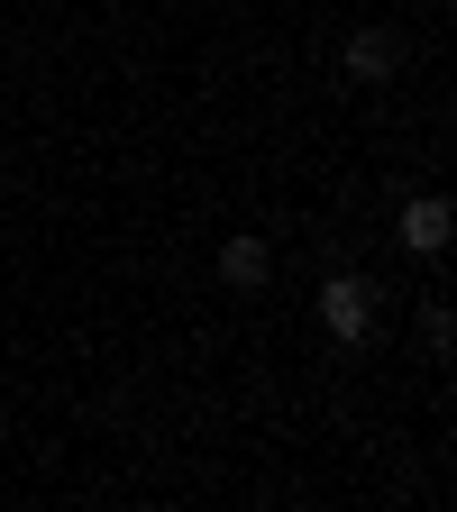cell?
Segmentation results:
<instances>
[{"label":"cell","mask_w":457,"mask_h":512,"mask_svg":"<svg viewBox=\"0 0 457 512\" xmlns=\"http://www.w3.org/2000/svg\"><path fill=\"white\" fill-rule=\"evenodd\" d=\"M375 284L357 275V266H330V275H320V330H330L339 348H366L375 339Z\"/></svg>","instance_id":"obj_1"},{"label":"cell","mask_w":457,"mask_h":512,"mask_svg":"<svg viewBox=\"0 0 457 512\" xmlns=\"http://www.w3.org/2000/svg\"><path fill=\"white\" fill-rule=\"evenodd\" d=\"M339 74H348V83H394V74H403V28H384V19L357 28V37L339 46Z\"/></svg>","instance_id":"obj_2"},{"label":"cell","mask_w":457,"mask_h":512,"mask_svg":"<svg viewBox=\"0 0 457 512\" xmlns=\"http://www.w3.org/2000/svg\"><path fill=\"white\" fill-rule=\"evenodd\" d=\"M266 275H275V247L256 238V229H238V238L220 247V284H229V293H256Z\"/></svg>","instance_id":"obj_3"},{"label":"cell","mask_w":457,"mask_h":512,"mask_svg":"<svg viewBox=\"0 0 457 512\" xmlns=\"http://www.w3.org/2000/svg\"><path fill=\"white\" fill-rule=\"evenodd\" d=\"M403 247L412 256H439L448 247V202H439V192H412V202H403Z\"/></svg>","instance_id":"obj_4"},{"label":"cell","mask_w":457,"mask_h":512,"mask_svg":"<svg viewBox=\"0 0 457 512\" xmlns=\"http://www.w3.org/2000/svg\"><path fill=\"white\" fill-rule=\"evenodd\" d=\"M448 339H457V311H448V302H421V348L448 357Z\"/></svg>","instance_id":"obj_5"}]
</instances>
